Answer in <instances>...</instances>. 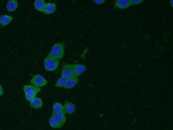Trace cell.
<instances>
[{"instance_id": "1", "label": "cell", "mask_w": 173, "mask_h": 130, "mask_svg": "<svg viewBox=\"0 0 173 130\" xmlns=\"http://www.w3.org/2000/svg\"><path fill=\"white\" fill-rule=\"evenodd\" d=\"M64 44L57 42L54 45L49 54L56 59L60 60L64 56Z\"/></svg>"}, {"instance_id": "2", "label": "cell", "mask_w": 173, "mask_h": 130, "mask_svg": "<svg viewBox=\"0 0 173 130\" xmlns=\"http://www.w3.org/2000/svg\"><path fill=\"white\" fill-rule=\"evenodd\" d=\"M44 63L46 70L48 71H53L58 67L59 65V60L48 54L45 59Z\"/></svg>"}, {"instance_id": "3", "label": "cell", "mask_w": 173, "mask_h": 130, "mask_svg": "<svg viewBox=\"0 0 173 130\" xmlns=\"http://www.w3.org/2000/svg\"><path fill=\"white\" fill-rule=\"evenodd\" d=\"M61 77L67 79L75 77L73 65H67L65 66L62 70Z\"/></svg>"}, {"instance_id": "4", "label": "cell", "mask_w": 173, "mask_h": 130, "mask_svg": "<svg viewBox=\"0 0 173 130\" xmlns=\"http://www.w3.org/2000/svg\"><path fill=\"white\" fill-rule=\"evenodd\" d=\"M31 84L34 86L39 87L44 86L47 84V81L39 75H36L31 81Z\"/></svg>"}, {"instance_id": "5", "label": "cell", "mask_w": 173, "mask_h": 130, "mask_svg": "<svg viewBox=\"0 0 173 130\" xmlns=\"http://www.w3.org/2000/svg\"><path fill=\"white\" fill-rule=\"evenodd\" d=\"M24 89L26 94L34 95V96H36V94L41 91L39 88L31 85L24 86Z\"/></svg>"}, {"instance_id": "6", "label": "cell", "mask_w": 173, "mask_h": 130, "mask_svg": "<svg viewBox=\"0 0 173 130\" xmlns=\"http://www.w3.org/2000/svg\"><path fill=\"white\" fill-rule=\"evenodd\" d=\"M115 7L120 9H125L131 5L129 0H117L114 2Z\"/></svg>"}, {"instance_id": "7", "label": "cell", "mask_w": 173, "mask_h": 130, "mask_svg": "<svg viewBox=\"0 0 173 130\" xmlns=\"http://www.w3.org/2000/svg\"><path fill=\"white\" fill-rule=\"evenodd\" d=\"M79 82V79L77 77H73L67 79L65 88L70 89L73 88Z\"/></svg>"}, {"instance_id": "8", "label": "cell", "mask_w": 173, "mask_h": 130, "mask_svg": "<svg viewBox=\"0 0 173 130\" xmlns=\"http://www.w3.org/2000/svg\"><path fill=\"white\" fill-rule=\"evenodd\" d=\"M74 65V72L75 77L78 76L84 72L86 69L85 66L81 65Z\"/></svg>"}, {"instance_id": "9", "label": "cell", "mask_w": 173, "mask_h": 130, "mask_svg": "<svg viewBox=\"0 0 173 130\" xmlns=\"http://www.w3.org/2000/svg\"><path fill=\"white\" fill-rule=\"evenodd\" d=\"M56 6L52 3H49L46 4L43 12L45 14L53 13L56 10Z\"/></svg>"}, {"instance_id": "10", "label": "cell", "mask_w": 173, "mask_h": 130, "mask_svg": "<svg viewBox=\"0 0 173 130\" xmlns=\"http://www.w3.org/2000/svg\"><path fill=\"white\" fill-rule=\"evenodd\" d=\"M63 107L66 112L69 114H73L76 111L75 106L73 104L68 102V101H66Z\"/></svg>"}, {"instance_id": "11", "label": "cell", "mask_w": 173, "mask_h": 130, "mask_svg": "<svg viewBox=\"0 0 173 130\" xmlns=\"http://www.w3.org/2000/svg\"><path fill=\"white\" fill-rule=\"evenodd\" d=\"M13 17L12 16L6 15H2L0 18V25L2 27L7 25L12 21Z\"/></svg>"}, {"instance_id": "12", "label": "cell", "mask_w": 173, "mask_h": 130, "mask_svg": "<svg viewBox=\"0 0 173 130\" xmlns=\"http://www.w3.org/2000/svg\"><path fill=\"white\" fill-rule=\"evenodd\" d=\"M52 116L61 123L64 124L66 122V118L64 114L53 112Z\"/></svg>"}, {"instance_id": "13", "label": "cell", "mask_w": 173, "mask_h": 130, "mask_svg": "<svg viewBox=\"0 0 173 130\" xmlns=\"http://www.w3.org/2000/svg\"><path fill=\"white\" fill-rule=\"evenodd\" d=\"M51 126L54 128H59L63 126V124L61 123L52 116L49 119Z\"/></svg>"}, {"instance_id": "14", "label": "cell", "mask_w": 173, "mask_h": 130, "mask_svg": "<svg viewBox=\"0 0 173 130\" xmlns=\"http://www.w3.org/2000/svg\"><path fill=\"white\" fill-rule=\"evenodd\" d=\"M42 101L39 98H35L31 103V106L33 108L39 109L42 107Z\"/></svg>"}, {"instance_id": "15", "label": "cell", "mask_w": 173, "mask_h": 130, "mask_svg": "<svg viewBox=\"0 0 173 130\" xmlns=\"http://www.w3.org/2000/svg\"><path fill=\"white\" fill-rule=\"evenodd\" d=\"M45 2L43 0H38L34 3V7L36 9L40 11L43 12L45 5Z\"/></svg>"}, {"instance_id": "16", "label": "cell", "mask_w": 173, "mask_h": 130, "mask_svg": "<svg viewBox=\"0 0 173 130\" xmlns=\"http://www.w3.org/2000/svg\"><path fill=\"white\" fill-rule=\"evenodd\" d=\"M53 110V112L57 113H61L64 115L66 113L64 107L59 103H56L54 104Z\"/></svg>"}, {"instance_id": "17", "label": "cell", "mask_w": 173, "mask_h": 130, "mask_svg": "<svg viewBox=\"0 0 173 130\" xmlns=\"http://www.w3.org/2000/svg\"><path fill=\"white\" fill-rule=\"evenodd\" d=\"M18 6V3L15 0H11L8 2L7 5V10L9 11H12L16 10Z\"/></svg>"}, {"instance_id": "18", "label": "cell", "mask_w": 173, "mask_h": 130, "mask_svg": "<svg viewBox=\"0 0 173 130\" xmlns=\"http://www.w3.org/2000/svg\"><path fill=\"white\" fill-rule=\"evenodd\" d=\"M67 80V79L61 77L57 80L55 86L58 88H65Z\"/></svg>"}, {"instance_id": "19", "label": "cell", "mask_w": 173, "mask_h": 130, "mask_svg": "<svg viewBox=\"0 0 173 130\" xmlns=\"http://www.w3.org/2000/svg\"><path fill=\"white\" fill-rule=\"evenodd\" d=\"M36 96L31 95L28 94L25 95V97L26 99L29 102H31L36 98Z\"/></svg>"}, {"instance_id": "20", "label": "cell", "mask_w": 173, "mask_h": 130, "mask_svg": "<svg viewBox=\"0 0 173 130\" xmlns=\"http://www.w3.org/2000/svg\"><path fill=\"white\" fill-rule=\"evenodd\" d=\"M131 5H135L139 4L143 2L142 0H131L130 1Z\"/></svg>"}, {"instance_id": "21", "label": "cell", "mask_w": 173, "mask_h": 130, "mask_svg": "<svg viewBox=\"0 0 173 130\" xmlns=\"http://www.w3.org/2000/svg\"><path fill=\"white\" fill-rule=\"evenodd\" d=\"M94 1L96 4H102L105 2L104 0H96V1Z\"/></svg>"}, {"instance_id": "22", "label": "cell", "mask_w": 173, "mask_h": 130, "mask_svg": "<svg viewBox=\"0 0 173 130\" xmlns=\"http://www.w3.org/2000/svg\"><path fill=\"white\" fill-rule=\"evenodd\" d=\"M3 89L2 86L0 85V96H2L3 94Z\"/></svg>"}]
</instances>
